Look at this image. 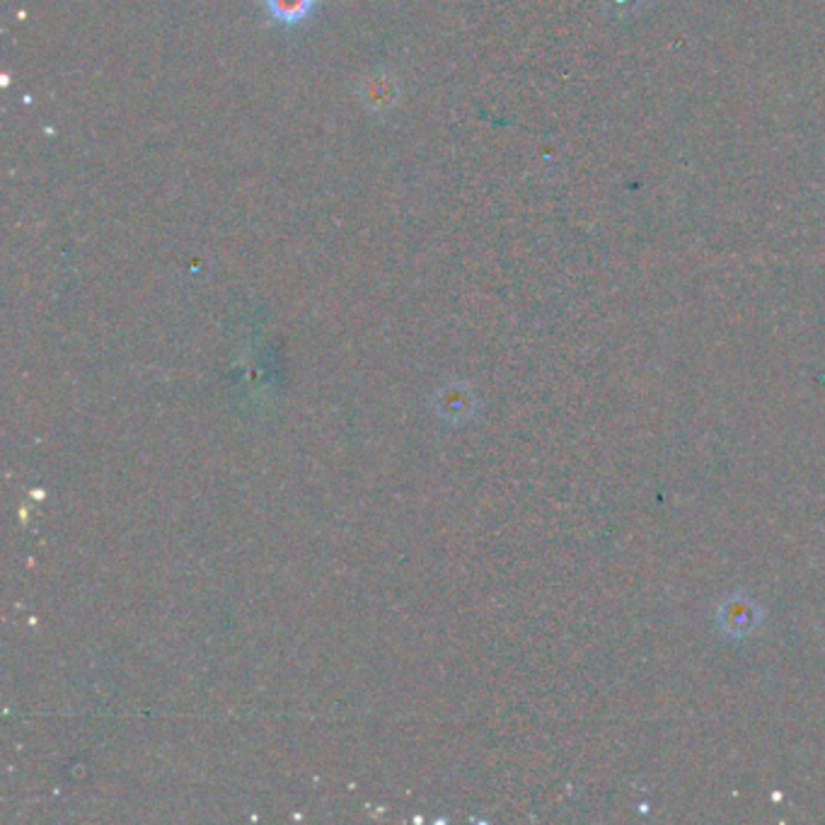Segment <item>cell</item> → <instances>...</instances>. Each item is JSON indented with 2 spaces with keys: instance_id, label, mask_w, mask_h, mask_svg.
Here are the masks:
<instances>
[{
  "instance_id": "6da1fadb",
  "label": "cell",
  "mask_w": 825,
  "mask_h": 825,
  "mask_svg": "<svg viewBox=\"0 0 825 825\" xmlns=\"http://www.w3.org/2000/svg\"><path fill=\"white\" fill-rule=\"evenodd\" d=\"M320 0H262V10L272 25L284 29L303 27L315 17Z\"/></svg>"
}]
</instances>
